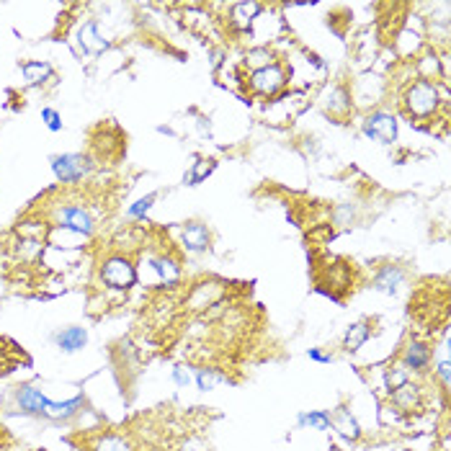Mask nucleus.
Wrapping results in <instances>:
<instances>
[{
    "instance_id": "obj_11",
    "label": "nucleus",
    "mask_w": 451,
    "mask_h": 451,
    "mask_svg": "<svg viewBox=\"0 0 451 451\" xmlns=\"http://www.w3.org/2000/svg\"><path fill=\"white\" fill-rule=\"evenodd\" d=\"M54 346L60 351H65V353H78V351L85 348L88 343V333L85 328H81V325H68V328L57 330L52 336Z\"/></svg>"
},
{
    "instance_id": "obj_10",
    "label": "nucleus",
    "mask_w": 451,
    "mask_h": 451,
    "mask_svg": "<svg viewBox=\"0 0 451 451\" xmlns=\"http://www.w3.org/2000/svg\"><path fill=\"white\" fill-rule=\"evenodd\" d=\"M328 420H330V428L338 431L343 438H348V441H358V438H361V425L356 423V418L351 415V410L346 408V405H341V408H336V410H330Z\"/></svg>"
},
{
    "instance_id": "obj_25",
    "label": "nucleus",
    "mask_w": 451,
    "mask_h": 451,
    "mask_svg": "<svg viewBox=\"0 0 451 451\" xmlns=\"http://www.w3.org/2000/svg\"><path fill=\"white\" fill-rule=\"evenodd\" d=\"M212 168H214V162H212V160H199V165L194 168V175H191V181L199 183V181L204 178V175L212 173Z\"/></svg>"
},
{
    "instance_id": "obj_21",
    "label": "nucleus",
    "mask_w": 451,
    "mask_h": 451,
    "mask_svg": "<svg viewBox=\"0 0 451 451\" xmlns=\"http://www.w3.org/2000/svg\"><path fill=\"white\" fill-rule=\"evenodd\" d=\"M258 11H261L258 3H240V6H232V19H235V24L240 28H248Z\"/></svg>"
},
{
    "instance_id": "obj_22",
    "label": "nucleus",
    "mask_w": 451,
    "mask_h": 451,
    "mask_svg": "<svg viewBox=\"0 0 451 451\" xmlns=\"http://www.w3.org/2000/svg\"><path fill=\"white\" fill-rule=\"evenodd\" d=\"M222 382H227V377L219 374L217 369H199L196 371V384H199V390H204V392L214 390L217 384H222Z\"/></svg>"
},
{
    "instance_id": "obj_4",
    "label": "nucleus",
    "mask_w": 451,
    "mask_h": 451,
    "mask_svg": "<svg viewBox=\"0 0 451 451\" xmlns=\"http://www.w3.org/2000/svg\"><path fill=\"white\" fill-rule=\"evenodd\" d=\"M52 170L60 183L75 186L88 175L90 162H88V157L78 155V152H65V155H52Z\"/></svg>"
},
{
    "instance_id": "obj_18",
    "label": "nucleus",
    "mask_w": 451,
    "mask_h": 451,
    "mask_svg": "<svg viewBox=\"0 0 451 451\" xmlns=\"http://www.w3.org/2000/svg\"><path fill=\"white\" fill-rule=\"evenodd\" d=\"M21 75H24V81H26L28 85H41V83H47L54 75V68L49 62H41V60L24 62V65H21Z\"/></svg>"
},
{
    "instance_id": "obj_24",
    "label": "nucleus",
    "mask_w": 451,
    "mask_h": 451,
    "mask_svg": "<svg viewBox=\"0 0 451 451\" xmlns=\"http://www.w3.org/2000/svg\"><path fill=\"white\" fill-rule=\"evenodd\" d=\"M41 119L47 124L49 132H62V116L54 108H41Z\"/></svg>"
},
{
    "instance_id": "obj_29",
    "label": "nucleus",
    "mask_w": 451,
    "mask_h": 451,
    "mask_svg": "<svg viewBox=\"0 0 451 451\" xmlns=\"http://www.w3.org/2000/svg\"><path fill=\"white\" fill-rule=\"evenodd\" d=\"M0 358H3V348H0Z\"/></svg>"
},
{
    "instance_id": "obj_13",
    "label": "nucleus",
    "mask_w": 451,
    "mask_h": 451,
    "mask_svg": "<svg viewBox=\"0 0 451 451\" xmlns=\"http://www.w3.org/2000/svg\"><path fill=\"white\" fill-rule=\"evenodd\" d=\"M83 408H85V395H78V398L68 400V403H52L49 400L41 418H47V420H70V418L81 415Z\"/></svg>"
},
{
    "instance_id": "obj_12",
    "label": "nucleus",
    "mask_w": 451,
    "mask_h": 451,
    "mask_svg": "<svg viewBox=\"0 0 451 451\" xmlns=\"http://www.w3.org/2000/svg\"><path fill=\"white\" fill-rule=\"evenodd\" d=\"M88 451H135V446H132V441H129L124 433L103 431V433H95V436L90 438Z\"/></svg>"
},
{
    "instance_id": "obj_16",
    "label": "nucleus",
    "mask_w": 451,
    "mask_h": 451,
    "mask_svg": "<svg viewBox=\"0 0 451 451\" xmlns=\"http://www.w3.org/2000/svg\"><path fill=\"white\" fill-rule=\"evenodd\" d=\"M369 336H371L369 320H358V323H353L348 330H346V336H343V351L356 353V351L369 341Z\"/></svg>"
},
{
    "instance_id": "obj_15",
    "label": "nucleus",
    "mask_w": 451,
    "mask_h": 451,
    "mask_svg": "<svg viewBox=\"0 0 451 451\" xmlns=\"http://www.w3.org/2000/svg\"><path fill=\"white\" fill-rule=\"evenodd\" d=\"M183 248L191 250V253H202L209 248V229L202 222H189L181 232Z\"/></svg>"
},
{
    "instance_id": "obj_23",
    "label": "nucleus",
    "mask_w": 451,
    "mask_h": 451,
    "mask_svg": "<svg viewBox=\"0 0 451 451\" xmlns=\"http://www.w3.org/2000/svg\"><path fill=\"white\" fill-rule=\"evenodd\" d=\"M157 199V194H147L145 199H137L132 207H129L127 214L132 217V219H145V214L150 212V207H152V202Z\"/></svg>"
},
{
    "instance_id": "obj_9",
    "label": "nucleus",
    "mask_w": 451,
    "mask_h": 451,
    "mask_svg": "<svg viewBox=\"0 0 451 451\" xmlns=\"http://www.w3.org/2000/svg\"><path fill=\"white\" fill-rule=\"evenodd\" d=\"M364 135L371 137V140L390 145V142H395V137H398V122H395V116L377 111V114H371L364 122Z\"/></svg>"
},
{
    "instance_id": "obj_5",
    "label": "nucleus",
    "mask_w": 451,
    "mask_h": 451,
    "mask_svg": "<svg viewBox=\"0 0 451 451\" xmlns=\"http://www.w3.org/2000/svg\"><path fill=\"white\" fill-rule=\"evenodd\" d=\"M14 403H16V408H19L21 415L41 418L49 400L36 384H19V387H14Z\"/></svg>"
},
{
    "instance_id": "obj_19",
    "label": "nucleus",
    "mask_w": 451,
    "mask_h": 451,
    "mask_svg": "<svg viewBox=\"0 0 451 451\" xmlns=\"http://www.w3.org/2000/svg\"><path fill=\"white\" fill-rule=\"evenodd\" d=\"M296 425H299V428H315V431H330L328 410L299 413V418H296Z\"/></svg>"
},
{
    "instance_id": "obj_28",
    "label": "nucleus",
    "mask_w": 451,
    "mask_h": 451,
    "mask_svg": "<svg viewBox=\"0 0 451 451\" xmlns=\"http://www.w3.org/2000/svg\"><path fill=\"white\" fill-rule=\"evenodd\" d=\"M438 377L444 379V384H449V361H441V366H438Z\"/></svg>"
},
{
    "instance_id": "obj_8",
    "label": "nucleus",
    "mask_w": 451,
    "mask_h": 451,
    "mask_svg": "<svg viewBox=\"0 0 451 451\" xmlns=\"http://www.w3.org/2000/svg\"><path fill=\"white\" fill-rule=\"evenodd\" d=\"M284 85H286V75H284V70L279 65H269V68H261L250 75V88L261 95L279 93Z\"/></svg>"
},
{
    "instance_id": "obj_26",
    "label": "nucleus",
    "mask_w": 451,
    "mask_h": 451,
    "mask_svg": "<svg viewBox=\"0 0 451 451\" xmlns=\"http://www.w3.org/2000/svg\"><path fill=\"white\" fill-rule=\"evenodd\" d=\"M173 382L178 384V387H189V382H191V377H189V371L183 369V366H175L173 369Z\"/></svg>"
},
{
    "instance_id": "obj_17",
    "label": "nucleus",
    "mask_w": 451,
    "mask_h": 451,
    "mask_svg": "<svg viewBox=\"0 0 451 451\" xmlns=\"http://www.w3.org/2000/svg\"><path fill=\"white\" fill-rule=\"evenodd\" d=\"M403 281H405V274L400 266H384L377 276H374V289L384 291V294H395Z\"/></svg>"
},
{
    "instance_id": "obj_2",
    "label": "nucleus",
    "mask_w": 451,
    "mask_h": 451,
    "mask_svg": "<svg viewBox=\"0 0 451 451\" xmlns=\"http://www.w3.org/2000/svg\"><path fill=\"white\" fill-rule=\"evenodd\" d=\"M54 227L68 229V232H75V235H81V237H88V235H93L95 219L81 204H65V207H60L57 214H54Z\"/></svg>"
},
{
    "instance_id": "obj_14",
    "label": "nucleus",
    "mask_w": 451,
    "mask_h": 451,
    "mask_svg": "<svg viewBox=\"0 0 451 451\" xmlns=\"http://www.w3.org/2000/svg\"><path fill=\"white\" fill-rule=\"evenodd\" d=\"M78 41H81V49L85 54H98L108 47V41L101 36V28H98L95 21H85L83 24L81 31H78Z\"/></svg>"
},
{
    "instance_id": "obj_27",
    "label": "nucleus",
    "mask_w": 451,
    "mask_h": 451,
    "mask_svg": "<svg viewBox=\"0 0 451 451\" xmlns=\"http://www.w3.org/2000/svg\"><path fill=\"white\" fill-rule=\"evenodd\" d=\"M310 358L312 361H320V364H330L333 361V356H328V353H323V351L317 348H310Z\"/></svg>"
},
{
    "instance_id": "obj_20",
    "label": "nucleus",
    "mask_w": 451,
    "mask_h": 451,
    "mask_svg": "<svg viewBox=\"0 0 451 451\" xmlns=\"http://www.w3.org/2000/svg\"><path fill=\"white\" fill-rule=\"evenodd\" d=\"M384 379H387V390H398V387H403L405 382H410V371L405 369L400 361H392L387 369H384Z\"/></svg>"
},
{
    "instance_id": "obj_7",
    "label": "nucleus",
    "mask_w": 451,
    "mask_h": 451,
    "mask_svg": "<svg viewBox=\"0 0 451 451\" xmlns=\"http://www.w3.org/2000/svg\"><path fill=\"white\" fill-rule=\"evenodd\" d=\"M390 400L400 413H420L425 408L423 387H420V384H413V382H405L403 387L392 390Z\"/></svg>"
},
{
    "instance_id": "obj_3",
    "label": "nucleus",
    "mask_w": 451,
    "mask_h": 451,
    "mask_svg": "<svg viewBox=\"0 0 451 451\" xmlns=\"http://www.w3.org/2000/svg\"><path fill=\"white\" fill-rule=\"evenodd\" d=\"M101 281L106 284L108 289H129L137 281V271L132 266V261L124 256H111L101 263Z\"/></svg>"
},
{
    "instance_id": "obj_1",
    "label": "nucleus",
    "mask_w": 451,
    "mask_h": 451,
    "mask_svg": "<svg viewBox=\"0 0 451 451\" xmlns=\"http://www.w3.org/2000/svg\"><path fill=\"white\" fill-rule=\"evenodd\" d=\"M438 106H441L438 88L433 85L431 81H425V78L415 81L408 90H405L403 111L410 116L413 122H428V119L436 114Z\"/></svg>"
},
{
    "instance_id": "obj_6",
    "label": "nucleus",
    "mask_w": 451,
    "mask_h": 451,
    "mask_svg": "<svg viewBox=\"0 0 451 451\" xmlns=\"http://www.w3.org/2000/svg\"><path fill=\"white\" fill-rule=\"evenodd\" d=\"M431 358H433L431 346L425 343V341H420V338H410V341L403 346V351H400L398 361L408 371H425L431 366Z\"/></svg>"
}]
</instances>
